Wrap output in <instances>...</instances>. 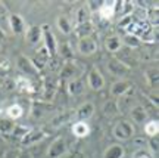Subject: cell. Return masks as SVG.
<instances>
[{
    "mask_svg": "<svg viewBox=\"0 0 159 158\" xmlns=\"http://www.w3.org/2000/svg\"><path fill=\"white\" fill-rule=\"evenodd\" d=\"M105 46H106V50L111 52V53H115V52H118L121 47H122V40L116 37V36H111L106 39L105 41Z\"/></svg>",
    "mask_w": 159,
    "mask_h": 158,
    "instance_id": "cell-23",
    "label": "cell"
},
{
    "mask_svg": "<svg viewBox=\"0 0 159 158\" xmlns=\"http://www.w3.org/2000/svg\"><path fill=\"white\" fill-rule=\"evenodd\" d=\"M77 49L81 55L85 56H90L93 53H96L97 50V41L93 37H84V39H80L77 43Z\"/></svg>",
    "mask_w": 159,
    "mask_h": 158,
    "instance_id": "cell-4",
    "label": "cell"
},
{
    "mask_svg": "<svg viewBox=\"0 0 159 158\" xmlns=\"http://www.w3.org/2000/svg\"><path fill=\"white\" fill-rule=\"evenodd\" d=\"M5 37H6V34H5V31H3V30L0 28V41H3V40H5Z\"/></svg>",
    "mask_w": 159,
    "mask_h": 158,
    "instance_id": "cell-41",
    "label": "cell"
},
{
    "mask_svg": "<svg viewBox=\"0 0 159 158\" xmlns=\"http://www.w3.org/2000/svg\"><path fill=\"white\" fill-rule=\"evenodd\" d=\"M18 158H30V155L28 154H19V157Z\"/></svg>",
    "mask_w": 159,
    "mask_h": 158,
    "instance_id": "cell-42",
    "label": "cell"
},
{
    "mask_svg": "<svg viewBox=\"0 0 159 158\" xmlns=\"http://www.w3.org/2000/svg\"><path fill=\"white\" fill-rule=\"evenodd\" d=\"M87 83L93 90H102L103 86H105V79L97 68H91L90 73H89V77H87Z\"/></svg>",
    "mask_w": 159,
    "mask_h": 158,
    "instance_id": "cell-8",
    "label": "cell"
},
{
    "mask_svg": "<svg viewBox=\"0 0 159 158\" xmlns=\"http://www.w3.org/2000/svg\"><path fill=\"white\" fill-rule=\"evenodd\" d=\"M130 115H131V120L136 121V123H144L148 120V113H146V109L142 105H136V107L131 108Z\"/></svg>",
    "mask_w": 159,
    "mask_h": 158,
    "instance_id": "cell-22",
    "label": "cell"
},
{
    "mask_svg": "<svg viewBox=\"0 0 159 158\" xmlns=\"http://www.w3.org/2000/svg\"><path fill=\"white\" fill-rule=\"evenodd\" d=\"M16 65L19 68V71L24 74H28V75H39V71L35 69L34 64L31 62V59L27 58L25 55H19L16 61Z\"/></svg>",
    "mask_w": 159,
    "mask_h": 158,
    "instance_id": "cell-10",
    "label": "cell"
},
{
    "mask_svg": "<svg viewBox=\"0 0 159 158\" xmlns=\"http://www.w3.org/2000/svg\"><path fill=\"white\" fill-rule=\"evenodd\" d=\"M122 43H125V45L128 46V47H139V46L142 45V41H140V39H137V37H134V36H125L124 37V41Z\"/></svg>",
    "mask_w": 159,
    "mask_h": 158,
    "instance_id": "cell-33",
    "label": "cell"
},
{
    "mask_svg": "<svg viewBox=\"0 0 159 158\" xmlns=\"http://www.w3.org/2000/svg\"><path fill=\"white\" fill-rule=\"evenodd\" d=\"M125 155V148L119 143H114L105 149L103 158H124Z\"/></svg>",
    "mask_w": 159,
    "mask_h": 158,
    "instance_id": "cell-17",
    "label": "cell"
},
{
    "mask_svg": "<svg viewBox=\"0 0 159 158\" xmlns=\"http://www.w3.org/2000/svg\"><path fill=\"white\" fill-rule=\"evenodd\" d=\"M89 7H80L78 11H77V17H75V24H83V22H87V21H90V18H89Z\"/></svg>",
    "mask_w": 159,
    "mask_h": 158,
    "instance_id": "cell-32",
    "label": "cell"
},
{
    "mask_svg": "<svg viewBox=\"0 0 159 158\" xmlns=\"http://www.w3.org/2000/svg\"><path fill=\"white\" fill-rule=\"evenodd\" d=\"M15 121L11 118H0V133L5 136L12 135V132L15 129Z\"/></svg>",
    "mask_w": 159,
    "mask_h": 158,
    "instance_id": "cell-24",
    "label": "cell"
},
{
    "mask_svg": "<svg viewBox=\"0 0 159 158\" xmlns=\"http://www.w3.org/2000/svg\"><path fill=\"white\" fill-rule=\"evenodd\" d=\"M41 30H43L44 47L47 49L50 58H56V55H57V43H56V39H55L53 33H52V30L49 28V25H46V24L41 25Z\"/></svg>",
    "mask_w": 159,
    "mask_h": 158,
    "instance_id": "cell-2",
    "label": "cell"
},
{
    "mask_svg": "<svg viewBox=\"0 0 159 158\" xmlns=\"http://www.w3.org/2000/svg\"><path fill=\"white\" fill-rule=\"evenodd\" d=\"M148 143H149V148H150V152H152V154H158V151H159L158 136H155V137H150V141H149Z\"/></svg>",
    "mask_w": 159,
    "mask_h": 158,
    "instance_id": "cell-37",
    "label": "cell"
},
{
    "mask_svg": "<svg viewBox=\"0 0 159 158\" xmlns=\"http://www.w3.org/2000/svg\"><path fill=\"white\" fill-rule=\"evenodd\" d=\"M94 31V25L91 21H87V22L83 24H75V27L72 28V33L80 39H84V37H90Z\"/></svg>",
    "mask_w": 159,
    "mask_h": 158,
    "instance_id": "cell-13",
    "label": "cell"
},
{
    "mask_svg": "<svg viewBox=\"0 0 159 158\" xmlns=\"http://www.w3.org/2000/svg\"><path fill=\"white\" fill-rule=\"evenodd\" d=\"M149 24H153V25H158V11H149Z\"/></svg>",
    "mask_w": 159,
    "mask_h": 158,
    "instance_id": "cell-38",
    "label": "cell"
},
{
    "mask_svg": "<svg viewBox=\"0 0 159 158\" xmlns=\"http://www.w3.org/2000/svg\"><path fill=\"white\" fill-rule=\"evenodd\" d=\"M133 158H153V154L150 151H146L144 148H139L136 152L133 154Z\"/></svg>",
    "mask_w": 159,
    "mask_h": 158,
    "instance_id": "cell-34",
    "label": "cell"
},
{
    "mask_svg": "<svg viewBox=\"0 0 159 158\" xmlns=\"http://www.w3.org/2000/svg\"><path fill=\"white\" fill-rule=\"evenodd\" d=\"M71 158H87V157H85L83 152H75V154H72V157Z\"/></svg>",
    "mask_w": 159,
    "mask_h": 158,
    "instance_id": "cell-40",
    "label": "cell"
},
{
    "mask_svg": "<svg viewBox=\"0 0 159 158\" xmlns=\"http://www.w3.org/2000/svg\"><path fill=\"white\" fill-rule=\"evenodd\" d=\"M146 79H148V83L150 84L152 89H158V83H159L158 69H149V71H146Z\"/></svg>",
    "mask_w": 159,
    "mask_h": 158,
    "instance_id": "cell-31",
    "label": "cell"
},
{
    "mask_svg": "<svg viewBox=\"0 0 159 158\" xmlns=\"http://www.w3.org/2000/svg\"><path fill=\"white\" fill-rule=\"evenodd\" d=\"M30 132V127H27V126H21V124H16L15 126V129H13V132H12V137L13 139H16V141H22L24 136L27 135Z\"/></svg>",
    "mask_w": 159,
    "mask_h": 158,
    "instance_id": "cell-30",
    "label": "cell"
},
{
    "mask_svg": "<svg viewBox=\"0 0 159 158\" xmlns=\"http://www.w3.org/2000/svg\"><path fill=\"white\" fill-rule=\"evenodd\" d=\"M77 73V67H75V59H71V61H66L65 65L61 68V75L59 79L61 80H68L72 79Z\"/></svg>",
    "mask_w": 159,
    "mask_h": 158,
    "instance_id": "cell-19",
    "label": "cell"
},
{
    "mask_svg": "<svg viewBox=\"0 0 159 158\" xmlns=\"http://www.w3.org/2000/svg\"><path fill=\"white\" fill-rule=\"evenodd\" d=\"M130 92H131V83L127 81V80L115 81L114 84L111 86V96H115V98H122V96H125Z\"/></svg>",
    "mask_w": 159,
    "mask_h": 158,
    "instance_id": "cell-11",
    "label": "cell"
},
{
    "mask_svg": "<svg viewBox=\"0 0 159 158\" xmlns=\"http://www.w3.org/2000/svg\"><path fill=\"white\" fill-rule=\"evenodd\" d=\"M94 111H96L94 105L91 102H85V103H83L77 109V113L74 115H75V118H77V121H87V120H90L94 115Z\"/></svg>",
    "mask_w": 159,
    "mask_h": 158,
    "instance_id": "cell-12",
    "label": "cell"
},
{
    "mask_svg": "<svg viewBox=\"0 0 159 158\" xmlns=\"http://www.w3.org/2000/svg\"><path fill=\"white\" fill-rule=\"evenodd\" d=\"M53 111V107L47 102L43 101H34L33 105H31V115L34 118H43L44 115H47L49 113Z\"/></svg>",
    "mask_w": 159,
    "mask_h": 158,
    "instance_id": "cell-7",
    "label": "cell"
},
{
    "mask_svg": "<svg viewBox=\"0 0 159 158\" xmlns=\"http://www.w3.org/2000/svg\"><path fill=\"white\" fill-rule=\"evenodd\" d=\"M119 113V108L115 101H106L103 103V114L106 117H115Z\"/></svg>",
    "mask_w": 159,
    "mask_h": 158,
    "instance_id": "cell-26",
    "label": "cell"
},
{
    "mask_svg": "<svg viewBox=\"0 0 159 158\" xmlns=\"http://www.w3.org/2000/svg\"><path fill=\"white\" fill-rule=\"evenodd\" d=\"M46 137H47V133H46L44 130L30 129V132L24 136V139L21 141V143H22L24 146H31V145H35V143L41 142L43 139H46Z\"/></svg>",
    "mask_w": 159,
    "mask_h": 158,
    "instance_id": "cell-5",
    "label": "cell"
},
{
    "mask_svg": "<svg viewBox=\"0 0 159 158\" xmlns=\"http://www.w3.org/2000/svg\"><path fill=\"white\" fill-rule=\"evenodd\" d=\"M56 25H57V30L62 34H66V36L72 33V28H74L71 21L68 19V17H65V15H59L56 18Z\"/></svg>",
    "mask_w": 159,
    "mask_h": 158,
    "instance_id": "cell-21",
    "label": "cell"
},
{
    "mask_svg": "<svg viewBox=\"0 0 159 158\" xmlns=\"http://www.w3.org/2000/svg\"><path fill=\"white\" fill-rule=\"evenodd\" d=\"M57 53L62 56V59H66V61L74 59V52H72V49H71V46H69L68 43L61 45V47L57 49Z\"/></svg>",
    "mask_w": 159,
    "mask_h": 158,
    "instance_id": "cell-28",
    "label": "cell"
},
{
    "mask_svg": "<svg viewBox=\"0 0 159 158\" xmlns=\"http://www.w3.org/2000/svg\"><path fill=\"white\" fill-rule=\"evenodd\" d=\"M25 39L30 45H39V41L43 39V30H41V25H31L27 33H25Z\"/></svg>",
    "mask_w": 159,
    "mask_h": 158,
    "instance_id": "cell-14",
    "label": "cell"
},
{
    "mask_svg": "<svg viewBox=\"0 0 159 158\" xmlns=\"http://www.w3.org/2000/svg\"><path fill=\"white\" fill-rule=\"evenodd\" d=\"M108 71L112 75H116V77H124L127 74H130L131 71V67L130 65H127L124 61H121V59H116V58H112V59H109L108 62Z\"/></svg>",
    "mask_w": 159,
    "mask_h": 158,
    "instance_id": "cell-3",
    "label": "cell"
},
{
    "mask_svg": "<svg viewBox=\"0 0 159 158\" xmlns=\"http://www.w3.org/2000/svg\"><path fill=\"white\" fill-rule=\"evenodd\" d=\"M66 152V142L63 137H57L52 142L50 148H49V158H61Z\"/></svg>",
    "mask_w": 159,
    "mask_h": 158,
    "instance_id": "cell-9",
    "label": "cell"
},
{
    "mask_svg": "<svg viewBox=\"0 0 159 158\" xmlns=\"http://www.w3.org/2000/svg\"><path fill=\"white\" fill-rule=\"evenodd\" d=\"M99 13L106 21L112 19L115 17V2H103V3H100Z\"/></svg>",
    "mask_w": 159,
    "mask_h": 158,
    "instance_id": "cell-18",
    "label": "cell"
},
{
    "mask_svg": "<svg viewBox=\"0 0 159 158\" xmlns=\"http://www.w3.org/2000/svg\"><path fill=\"white\" fill-rule=\"evenodd\" d=\"M11 69V62L6 56H0V73L6 74L7 71Z\"/></svg>",
    "mask_w": 159,
    "mask_h": 158,
    "instance_id": "cell-36",
    "label": "cell"
},
{
    "mask_svg": "<svg viewBox=\"0 0 159 158\" xmlns=\"http://www.w3.org/2000/svg\"><path fill=\"white\" fill-rule=\"evenodd\" d=\"M15 89H16L19 93H27V95H34L37 89H35V84L28 80L24 75H18L15 79Z\"/></svg>",
    "mask_w": 159,
    "mask_h": 158,
    "instance_id": "cell-6",
    "label": "cell"
},
{
    "mask_svg": "<svg viewBox=\"0 0 159 158\" xmlns=\"http://www.w3.org/2000/svg\"><path fill=\"white\" fill-rule=\"evenodd\" d=\"M6 114H7V118L11 120H18L24 115V108L19 105V103H13L11 107H7L6 109Z\"/></svg>",
    "mask_w": 159,
    "mask_h": 158,
    "instance_id": "cell-25",
    "label": "cell"
},
{
    "mask_svg": "<svg viewBox=\"0 0 159 158\" xmlns=\"http://www.w3.org/2000/svg\"><path fill=\"white\" fill-rule=\"evenodd\" d=\"M158 132H159L158 120H150V121H146V124H144V133H146L149 137H155V136H158Z\"/></svg>",
    "mask_w": 159,
    "mask_h": 158,
    "instance_id": "cell-27",
    "label": "cell"
},
{
    "mask_svg": "<svg viewBox=\"0 0 159 158\" xmlns=\"http://www.w3.org/2000/svg\"><path fill=\"white\" fill-rule=\"evenodd\" d=\"M0 12H5V6L2 5V3H0Z\"/></svg>",
    "mask_w": 159,
    "mask_h": 158,
    "instance_id": "cell-43",
    "label": "cell"
},
{
    "mask_svg": "<svg viewBox=\"0 0 159 158\" xmlns=\"http://www.w3.org/2000/svg\"><path fill=\"white\" fill-rule=\"evenodd\" d=\"M136 21V18L133 17V13L131 15H125V17L121 18V21H119V27H122V28H127L130 24H133Z\"/></svg>",
    "mask_w": 159,
    "mask_h": 158,
    "instance_id": "cell-35",
    "label": "cell"
},
{
    "mask_svg": "<svg viewBox=\"0 0 159 158\" xmlns=\"http://www.w3.org/2000/svg\"><path fill=\"white\" fill-rule=\"evenodd\" d=\"M5 87L7 89V90L15 89V80H5Z\"/></svg>",
    "mask_w": 159,
    "mask_h": 158,
    "instance_id": "cell-39",
    "label": "cell"
},
{
    "mask_svg": "<svg viewBox=\"0 0 159 158\" xmlns=\"http://www.w3.org/2000/svg\"><path fill=\"white\" fill-rule=\"evenodd\" d=\"M69 96H80L84 93V83L81 79H74L68 83V87H66Z\"/></svg>",
    "mask_w": 159,
    "mask_h": 158,
    "instance_id": "cell-20",
    "label": "cell"
},
{
    "mask_svg": "<svg viewBox=\"0 0 159 158\" xmlns=\"http://www.w3.org/2000/svg\"><path fill=\"white\" fill-rule=\"evenodd\" d=\"M134 133H136V129L133 123L127 120H121L114 126V136L119 141H128L134 136Z\"/></svg>",
    "mask_w": 159,
    "mask_h": 158,
    "instance_id": "cell-1",
    "label": "cell"
},
{
    "mask_svg": "<svg viewBox=\"0 0 159 158\" xmlns=\"http://www.w3.org/2000/svg\"><path fill=\"white\" fill-rule=\"evenodd\" d=\"M72 115H74V113H63V114H61V115H57V117H55V118L52 120V126H53V127H61L62 124L68 123Z\"/></svg>",
    "mask_w": 159,
    "mask_h": 158,
    "instance_id": "cell-29",
    "label": "cell"
},
{
    "mask_svg": "<svg viewBox=\"0 0 159 158\" xmlns=\"http://www.w3.org/2000/svg\"><path fill=\"white\" fill-rule=\"evenodd\" d=\"M7 21H9V27H11L13 34H22L25 31V22H24V19L19 15L11 13L9 18H7Z\"/></svg>",
    "mask_w": 159,
    "mask_h": 158,
    "instance_id": "cell-15",
    "label": "cell"
},
{
    "mask_svg": "<svg viewBox=\"0 0 159 158\" xmlns=\"http://www.w3.org/2000/svg\"><path fill=\"white\" fill-rule=\"evenodd\" d=\"M71 130H72L74 136H77L78 139L87 137V136L90 135V132H91L90 126H89L87 121H75L74 124H72V127H71Z\"/></svg>",
    "mask_w": 159,
    "mask_h": 158,
    "instance_id": "cell-16",
    "label": "cell"
}]
</instances>
